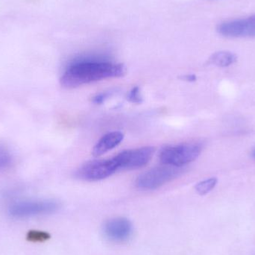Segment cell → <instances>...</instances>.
Segmentation results:
<instances>
[{
  "mask_svg": "<svg viewBox=\"0 0 255 255\" xmlns=\"http://www.w3.org/2000/svg\"><path fill=\"white\" fill-rule=\"evenodd\" d=\"M127 68L122 64L100 60H82L70 64L61 76V85L73 89L91 82L124 76Z\"/></svg>",
  "mask_w": 255,
  "mask_h": 255,
  "instance_id": "1",
  "label": "cell"
},
{
  "mask_svg": "<svg viewBox=\"0 0 255 255\" xmlns=\"http://www.w3.org/2000/svg\"><path fill=\"white\" fill-rule=\"evenodd\" d=\"M202 151V146L195 142L169 145L160 151V160L163 164L181 168L194 161Z\"/></svg>",
  "mask_w": 255,
  "mask_h": 255,
  "instance_id": "2",
  "label": "cell"
},
{
  "mask_svg": "<svg viewBox=\"0 0 255 255\" xmlns=\"http://www.w3.org/2000/svg\"><path fill=\"white\" fill-rule=\"evenodd\" d=\"M181 172V168L175 166H158L141 174L136 178L135 184L140 190H155L178 177Z\"/></svg>",
  "mask_w": 255,
  "mask_h": 255,
  "instance_id": "3",
  "label": "cell"
},
{
  "mask_svg": "<svg viewBox=\"0 0 255 255\" xmlns=\"http://www.w3.org/2000/svg\"><path fill=\"white\" fill-rule=\"evenodd\" d=\"M58 208V202L53 200L23 201L12 205L9 208V214L16 218H28L52 214Z\"/></svg>",
  "mask_w": 255,
  "mask_h": 255,
  "instance_id": "4",
  "label": "cell"
},
{
  "mask_svg": "<svg viewBox=\"0 0 255 255\" xmlns=\"http://www.w3.org/2000/svg\"><path fill=\"white\" fill-rule=\"evenodd\" d=\"M118 171L115 159H102L91 160L82 165L77 172L76 176L85 181H96L105 179Z\"/></svg>",
  "mask_w": 255,
  "mask_h": 255,
  "instance_id": "5",
  "label": "cell"
},
{
  "mask_svg": "<svg viewBox=\"0 0 255 255\" xmlns=\"http://www.w3.org/2000/svg\"><path fill=\"white\" fill-rule=\"evenodd\" d=\"M154 153V147H141L121 151L114 157V159L118 170L139 169L145 166L151 160Z\"/></svg>",
  "mask_w": 255,
  "mask_h": 255,
  "instance_id": "6",
  "label": "cell"
},
{
  "mask_svg": "<svg viewBox=\"0 0 255 255\" xmlns=\"http://www.w3.org/2000/svg\"><path fill=\"white\" fill-rule=\"evenodd\" d=\"M217 31L226 37H255V16L222 22Z\"/></svg>",
  "mask_w": 255,
  "mask_h": 255,
  "instance_id": "7",
  "label": "cell"
},
{
  "mask_svg": "<svg viewBox=\"0 0 255 255\" xmlns=\"http://www.w3.org/2000/svg\"><path fill=\"white\" fill-rule=\"evenodd\" d=\"M104 232L106 237L114 242H125L131 236L133 226L128 219H112L105 224Z\"/></svg>",
  "mask_w": 255,
  "mask_h": 255,
  "instance_id": "8",
  "label": "cell"
},
{
  "mask_svg": "<svg viewBox=\"0 0 255 255\" xmlns=\"http://www.w3.org/2000/svg\"><path fill=\"white\" fill-rule=\"evenodd\" d=\"M124 138L121 131H112L105 134L96 144L93 149L94 157H100L110 150L118 146Z\"/></svg>",
  "mask_w": 255,
  "mask_h": 255,
  "instance_id": "9",
  "label": "cell"
},
{
  "mask_svg": "<svg viewBox=\"0 0 255 255\" xmlns=\"http://www.w3.org/2000/svg\"><path fill=\"white\" fill-rule=\"evenodd\" d=\"M237 56L232 52L221 51L216 52L210 58L211 64L220 67H226L236 62Z\"/></svg>",
  "mask_w": 255,
  "mask_h": 255,
  "instance_id": "10",
  "label": "cell"
},
{
  "mask_svg": "<svg viewBox=\"0 0 255 255\" xmlns=\"http://www.w3.org/2000/svg\"><path fill=\"white\" fill-rule=\"evenodd\" d=\"M218 180L216 178H208L201 181L196 186V190L199 195H206L217 185Z\"/></svg>",
  "mask_w": 255,
  "mask_h": 255,
  "instance_id": "11",
  "label": "cell"
},
{
  "mask_svg": "<svg viewBox=\"0 0 255 255\" xmlns=\"http://www.w3.org/2000/svg\"><path fill=\"white\" fill-rule=\"evenodd\" d=\"M13 157L10 151L0 145V171L6 170L11 166Z\"/></svg>",
  "mask_w": 255,
  "mask_h": 255,
  "instance_id": "12",
  "label": "cell"
},
{
  "mask_svg": "<svg viewBox=\"0 0 255 255\" xmlns=\"http://www.w3.org/2000/svg\"><path fill=\"white\" fill-rule=\"evenodd\" d=\"M50 239V235L43 231L31 230L27 233L26 240L31 243H43Z\"/></svg>",
  "mask_w": 255,
  "mask_h": 255,
  "instance_id": "13",
  "label": "cell"
},
{
  "mask_svg": "<svg viewBox=\"0 0 255 255\" xmlns=\"http://www.w3.org/2000/svg\"><path fill=\"white\" fill-rule=\"evenodd\" d=\"M128 100L129 102L135 104H140L142 102V98L140 95V91L138 87L132 88L131 91L128 94Z\"/></svg>",
  "mask_w": 255,
  "mask_h": 255,
  "instance_id": "14",
  "label": "cell"
},
{
  "mask_svg": "<svg viewBox=\"0 0 255 255\" xmlns=\"http://www.w3.org/2000/svg\"><path fill=\"white\" fill-rule=\"evenodd\" d=\"M109 96V93H103V94H98L93 99V103H96V104H102L107 100Z\"/></svg>",
  "mask_w": 255,
  "mask_h": 255,
  "instance_id": "15",
  "label": "cell"
},
{
  "mask_svg": "<svg viewBox=\"0 0 255 255\" xmlns=\"http://www.w3.org/2000/svg\"><path fill=\"white\" fill-rule=\"evenodd\" d=\"M183 79L188 82H195L196 80V76L195 75H188L183 77Z\"/></svg>",
  "mask_w": 255,
  "mask_h": 255,
  "instance_id": "16",
  "label": "cell"
},
{
  "mask_svg": "<svg viewBox=\"0 0 255 255\" xmlns=\"http://www.w3.org/2000/svg\"><path fill=\"white\" fill-rule=\"evenodd\" d=\"M253 157H255V151H253Z\"/></svg>",
  "mask_w": 255,
  "mask_h": 255,
  "instance_id": "17",
  "label": "cell"
}]
</instances>
